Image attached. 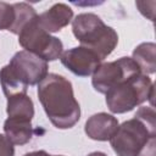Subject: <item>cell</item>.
Here are the masks:
<instances>
[{
  "mask_svg": "<svg viewBox=\"0 0 156 156\" xmlns=\"http://www.w3.org/2000/svg\"><path fill=\"white\" fill-rule=\"evenodd\" d=\"M38 98L56 128L68 129L79 121V104L74 98L72 83L63 76L49 73L38 84Z\"/></svg>",
  "mask_w": 156,
  "mask_h": 156,
  "instance_id": "obj_1",
  "label": "cell"
},
{
  "mask_svg": "<svg viewBox=\"0 0 156 156\" xmlns=\"http://www.w3.org/2000/svg\"><path fill=\"white\" fill-rule=\"evenodd\" d=\"M48 62L26 51L16 52L0 69V84L6 98L27 94L29 85L39 84L48 76Z\"/></svg>",
  "mask_w": 156,
  "mask_h": 156,
  "instance_id": "obj_2",
  "label": "cell"
},
{
  "mask_svg": "<svg viewBox=\"0 0 156 156\" xmlns=\"http://www.w3.org/2000/svg\"><path fill=\"white\" fill-rule=\"evenodd\" d=\"M152 138H156V113L152 106H143L118 127L110 143L117 156H138Z\"/></svg>",
  "mask_w": 156,
  "mask_h": 156,
  "instance_id": "obj_3",
  "label": "cell"
},
{
  "mask_svg": "<svg viewBox=\"0 0 156 156\" xmlns=\"http://www.w3.org/2000/svg\"><path fill=\"white\" fill-rule=\"evenodd\" d=\"M72 30L80 46L94 51L101 61L115 50L118 43L116 30L106 26L95 13L85 12L76 16L72 20Z\"/></svg>",
  "mask_w": 156,
  "mask_h": 156,
  "instance_id": "obj_4",
  "label": "cell"
},
{
  "mask_svg": "<svg viewBox=\"0 0 156 156\" xmlns=\"http://www.w3.org/2000/svg\"><path fill=\"white\" fill-rule=\"evenodd\" d=\"M105 95L106 105L112 113H124L146 100H150L152 106L154 84L147 76L138 73L118 82Z\"/></svg>",
  "mask_w": 156,
  "mask_h": 156,
  "instance_id": "obj_5",
  "label": "cell"
},
{
  "mask_svg": "<svg viewBox=\"0 0 156 156\" xmlns=\"http://www.w3.org/2000/svg\"><path fill=\"white\" fill-rule=\"evenodd\" d=\"M38 16L22 28L18 34V43L26 51L46 62L57 60L63 52V44L58 38L50 35V33L39 24Z\"/></svg>",
  "mask_w": 156,
  "mask_h": 156,
  "instance_id": "obj_6",
  "label": "cell"
},
{
  "mask_svg": "<svg viewBox=\"0 0 156 156\" xmlns=\"http://www.w3.org/2000/svg\"><path fill=\"white\" fill-rule=\"evenodd\" d=\"M141 73L132 57H121L112 62L101 63L93 73L91 84L101 94H106L118 82L130 76Z\"/></svg>",
  "mask_w": 156,
  "mask_h": 156,
  "instance_id": "obj_7",
  "label": "cell"
},
{
  "mask_svg": "<svg viewBox=\"0 0 156 156\" xmlns=\"http://www.w3.org/2000/svg\"><path fill=\"white\" fill-rule=\"evenodd\" d=\"M60 60L66 68L79 77L93 76L96 68L101 65L100 57L84 46H76L63 51Z\"/></svg>",
  "mask_w": 156,
  "mask_h": 156,
  "instance_id": "obj_8",
  "label": "cell"
},
{
  "mask_svg": "<svg viewBox=\"0 0 156 156\" xmlns=\"http://www.w3.org/2000/svg\"><path fill=\"white\" fill-rule=\"evenodd\" d=\"M118 127L119 123L116 117L106 112H99L88 118L84 126V132L93 140L107 141L115 135Z\"/></svg>",
  "mask_w": 156,
  "mask_h": 156,
  "instance_id": "obj_9",
  "label": "cell"
},
{
  "mask_svg": "<svg viewBox=\"0 0 156 156\" xmlns=\"http://www.w3.org/2000/svg\"><path fill=\"white\" fill-rule=\"evenodd\" d=\"M72 18H73L72 9L62 2L52 5L49 10L44 11L38 16L39 24L48 33H55L61 30L63 27L68 26Z\"/></svg>",
  "mask_w": 156,
  "mask_h": 156,
  "instance_id": "obj_10",
  "label": "cell"
},
{
  "mask_svg": "<svg viewBox=\"0 0 156 156\" xmlns=\"http://www.w3.org/2000/svg\"><path fill=\"white\" fill-rule=\"evenodd\" d=\"M4 132L13 145H24L33 136L32 121L24 118L7 117L4 123Z\"/></svg>",
  "mask_w": 156,
  "mask_h": 156,
  "instance_id": "obj_11",
  "label": "cell"
},
{
  "mask_svg": "<svg viewBox=\"0 0 156 156\" xmlns=\"http://www.w3.org/2000/svg\"><path fill=\"white\" fill-rule=\"evenodd\" d=\"M6 99V112L9 117L24 118L32 121V118L34 117V105L32 99L27 94H18Z\"/></svg>",
  "mask_w": 156,
  "mask_h": 156,
  "instance_id": "obj_12",
  "label": "cell"
},
{
  "mask_svg": "<svg viewBox=\"0 0 156 156\" xmlns=\"http://www.w3.org/2000/svg\"><path fill=\"white\" fill-rule=\"evenodd\" d=\"M156 45L154 43H141L133 51V61L139 67L140 72L145 76L155 73L156 61H155Z\"/></svg>",
  "mask_w": 156,
  "mask_h": 156,
  "instance_id": "obj_13",
  "label": "cell"
},
{
  "mask_svg": "<svg viewBox=\"0 0 156 156\" xmlns=\"http://www.w3.org/2000/svg\"><path fill=\"white\" fill-rule=\"evenodd\" d=\"M13 6H15V10H16V22H15L13 28L11 29V33L20 34L22 28L29 21H32L34 17H37L38 13L27 2H16V4H13Z\"/></svg>",
  "mask_w": 156,
  "mask_h": 156,
  "instance_id": "obj_14",
  "label": "cell"
},
{
  "mask_svg": "<svg viewBox=\"0 0 156 156\" xmlns=\"http://www.w3.org/2000/svg\"><path fill=\"white\" fill-rule=\"evenodd\" d=\"M16 22V10L13 4L0 1V30H10Z\"/></svg>",
  "mask_w": 156,
  "mask_h": 156,
  "instance_id": "obj_15",
  "label": "cell"
},
{
  "mask_svg": "<svg viewBox=\"0 0 156 156\" xmlns=\"http://www.w3.org/2000/svg\"><path fill=\"white\" fill-rule=\"evenodd\" d=\"M15 147L13 144L7 139L6 135L0 134V156H13Z\"/></svg>",
  "mask_w": 156,
  "mask_h": 156,
  "instance_id": "obj_16",
  "label": "cell"
},
{
  "mask_svg": "<svg viewBox=\"0 0 156 156\" xmlns=\"http://www.w3.org/2000/svg\"><path fill=\"white\" fill-rule=\"evenodd\" d=\"M155 143H156V138H152L143 147V150L139 152L138 156H155Z\"/></svg>",
  "mask_w": 156,
  "mask_h": 156,
  "instance_id": "obj_17",
  "label": "cell"
},
{
  "mask_svg": "<svg viewBox=\"0 0 156 156\" xmlns=\"http://www.w3.org/2000/svg\"><path fill=\"white\" fill-rule=\"evenodd\" d=\"M135 5L139 7V11H140L145 17H149L151 21H154V11L146 10V7H147V2H146V1H136Z\"/></svg>",
  "mask_w": 156,
  "mask_h": 156,
  "instance_id": "obj_18",
  "label": "cell"
},
{
  "mask_svg": "<svg viewBox=\"0 0 156 156\" xmlns=\"http://www.w3.org/2000/svg\"><path fill=\"white\" fill-rule=\"evenodd\" d=\"M24 156H55V155H50V154H48V152L44 151V150H39V151L28 152V154H26Z\"/></svg>",
  "mask_w": 156,
  "mask_h": 156,
  "instance_id": "obj_19",
  "label": "cell"
},
{
  "mask_svg": "<svg viewBox=\"0 0 156 156\" xmlns=\"http://www.w3.org/2000/svg\"><path fill=\"white\" fill-rule=\"evenodd\" d=\"M55 156H62V155H55Z\"/></svg>",
  "mask_w": 156,
  "mask_h": 156,
  "instance_id": "obj_20",
  "label": "cell"
}]
</instances>
